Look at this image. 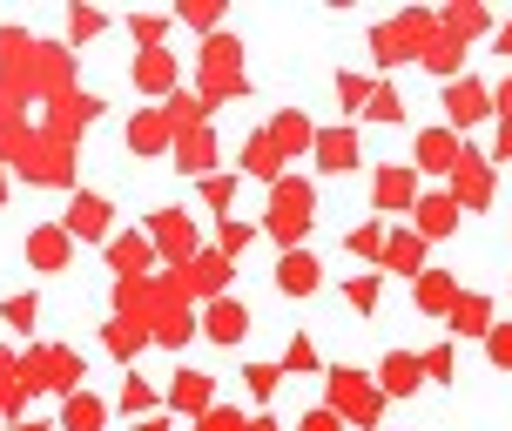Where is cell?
<instances>
[{
	"label": "cell",
	"mask_w": 512,
	"mask_h": 431,
	"mask_svg": "<svg viewBox=\"0 0 512 431\" xmlns=\"http://www.w3.org/2000/svg\"><path fill=\"white\" fill-rule=\"evenodd\" d=\"M263 229H270L277 243H297V236L310 229V196L297 189V182H283V189H277V203H270V223H263Z\"/></svg>",
	"instance_id": "cell-1"
},
{
	"label": "cell",
	"mask_w": 512,
	"mask_h": 431,
	"mask_svg": "<svg viewBox=\"0 0 512 431\" xmlns=\"http://www.w3.org/2000/svg\"><path fill=\"white\" fill-rule=\"evenodd\" d=\"M459 162H465V149H459L452 128H425L418 135V169L425 176H459Z\"/></svg>",
	"instance_id": "cell-2"
},
{
	"label": "cell",
	"mask_w": 512,
	"mask_h": 431,
	"mask_svg": "<svg viewBox=\"0 0 512 431\" xmlns=\"http://www.w3.org/2000/svg\"><path fill=\"white\" fill-rule=\"evenodd\" d=\"M203 337H216V344H243L250 337V310L236 304V297H216L203 317Z\"/></svg>",
	"instance_id": "cell-3"
},
{
	"label": "cell",
	"mask_w": 512,
	"mask_h": 431,
	"mask_svg": "<svg viewBox=\"0 0 512 431\" xmlns=\"http://www.w3.org/2000/svg\"><path fill=\"white\" fill-rule=\"evenodd\" d=\"M486 108H492V95L479 88V81H459V88L445 95V115H452V128H479V122H486Z\"/></svg>",
	"instance_id": "cell-4"
},
{
	"label": "cell",
	"mask_w": 512,
	"mask_h": 431,
	"mask_svg": "<svg viewBox=\"0 0 512 431\" xmlns=\"http://www.w3.org/2000/svg\"><path fill=\"white\" fill-rule=\"evenodd\" d=\"M169 135H176L169 108H149V115H135V122H128V149H135V155H155Z\"/></svg>",
	"instance_id": "cell-5"
},
{
	"label": "cell",
	"mask_w": 512,
	"mask_h": 431,
	"mask_svg": "<svg viewBox=\"0 0 512 431\" xmlns=\"http://www.w3.org/2000/svg\"><path fill=\"white\" fill-rule=\"evenodd\" d=\"M149 236H155L169 256H189V250H196V229H189V216H182V209H162V216H149Z\"/></svg>",
	"instance_id": "cell-6"
},
{
	"label": "cell",
	"mask_w": 512,
	"mask_h": 431,
	"mask_svg": "<svg viewBox=\"0 0 512 431\" xmlns=\"http://www.w3.org/2000/svg\"><path fill=\"white\" fill-rule=\"evenodd\" d=\"M371 196H378V209H418V182H411V169H378Z\"/></svg>",
	"instance_id": "cell-7"
},
{
	"label": "cell",
	"mask_w": 512,
	"mask_h": 431,
	"mask_svg": "<svg viewBox=\"0 0 512 431\" xmlns=\"http://www.w3.org/2000/svg\"><path fill=\"white\" fill-rule=\"evenodd\" d=\"M459 229V196H418V236H452Z\"/></svg>",
	"instance_id": "cell-8"
},
{
	"label": "cell",
	"mask_w": 512,
	"mask_h": 431,
	"mask_svg": "<svg viewBox=\"0 0 512 431\" xmlns=\"http://www.w3.org/2000/svg\"><path fill=\"white\" fill-rule=\"evenodd\" d=\"M452 304H459V283L445 277V270H425V277H418V310H425V317H445Z\"/></svg>",
	"instance_id": "cell-9"
},
{
	"label": "cell",
	"mask_w": 512,
	"mask_h": 431,
	"mask_svg": "<svg viewBox=\"0 0 512 431\" xmlns=\"http://www.w3.org/2000/svg\"><path fill=\"white\" fill-rule=\"evenodd\" d=\"M418 378H425V364H411L405 351L378 364V391H391V398H411V391H418Z\"/></svg>",
	"instance_id": "cell-10"
},
{
	"label": "cell",
	"mask_w": 512,
	"mask_h": 431,
	"mask_svg": "<svg viewBox=\"0 0 512 431\" xmlns=\"http://www.w3.org/2000/svg\"><path fill=\"white\" fill-rule=\"evenodd\" d=\"M27 263L34 270H61L68 263V229H34L27 236Z\"/></svg>",
	"instance_id": "cell-11"
},
{
	"label": "cell",
	"mask_w": 512,
	"mask_h": 431,
	"mask_svg": "<svg viewBox=\"0 0 512 431\" xmlns=\"http://www.w3.org/2000/svg\"><path fill=\"white\" fill-rule=\"evenodd\" d=\"M317 162H324L331 176H344V169L358 162V135H351V128H331V135H317Z\"/></svg>",
	"instance_id": "cell-12"
},
{
	"label": "cell",
	"mask_w": 512,
	"mask_h": 431,
	"mask_svg": "<svg viewBox=\"0 0 512 431\" xmlns=\"http://www.w3.org/2000/svg\"><path fill=\"white\" fill-rule=\"evenodd\" d=\"M270 142H277V155L304 149V142H310V149H317V135H310V122H304V115H297V108H283L277 122H270Z\"/></svg>",
	"instance_id": "cell-13"
},
{
	"label": "cell",
	"mask_w": 512,
	"mask_h": 431,
	"mask_svg": "<svg viewBox=\"0 0 512 431\" xmlns=\"http://www.w3.org/2000/svg\"><path fill=\"white\" fill-rule=\"evenodd\" d=\"M277 283L290 290V297H310V290H317V263H310L304 250H290V256L277 263Z\"/></svg>",
	"instance_id": "cell-14"
},
{
	"label": "cell",
	"mask_w": 512,
	"mask_h": 431,
	"mask_svg": "<svg viewBox=\"0 0 512 431\" xmlns=\"http://www.w3.org/2000/svg\"><path fill=\"white\" fill-rule=\"evenodd\" d=\"M61 425H68V431H102V425H108L102 398H88V391H75V398L61 405Z\"/></svg>",
	"instance_id": "cell-15"
},
{
	"label": "cell",
	"mask_w": 512,
	"mask_h": 431,
	"mask_svg": "<svg viewBox=\"0 0 512 431\" xmlns=\"http://www.w3.org/2000/svg\"><path fill=\"white\" fill-rule=\"evenodd\" d=\"M68 229H75V236H102L108 229V203L102 196H75V203H68Z\"/></svg>",
	"instance_id": "cell-16"
},
{
	"label": "cell",
	"mask_w": 512,
	"mask_h": 431,
	"mask_svg": "<svg viewBox=\"0 0 512 431\" xmlns=\"http://www.w3.org/2000/svg\"><path fill=\"white\" fill-rule=\"evenodd\" d=\"M418 263H425V243H418V236H391V243H384V270H405V277H425Z\"/></svg>",
	"instance_id": "cell-17"
},
{
	"label": "cell",
	"mask_w": 512,
	"mask_h": 431,
	"mask_svg": "<svg viewBox=\"0 0 512 431\" xmlns=\"http://www.w3.org/2000/svg\"><path fill=\"white\" fill-rule=\"evenodd\" d=\"M209 384H216V378H203V371H182L176 391H169V405H176V411H209Z\"/></svg>",
	"instance_id": "cell-18"
},
{
	"label": "cell",
	"mask_w": 512,
	"mask_h": 431,
	"mask_svg": "<svg viewBox=\"0 0 512 431\" xmlns=\"http://www.w3.org/2000/svg\"><path fill=\"white\" fill-rule=\"evenodd\" d=\"M135 81H142V88H169V81H176V61H169V54H142V68H135Z\"/></svg>",
	"instance_id": "cell-19"
},
{
	"label": "cell",
	"mask_w": 512,
	"mask_h": 431,
	"mask_svg": "<svg viewBox=\"0 0 512 431\" xmlns=\"http://www.w3.org/2000/svg\"><path fill=\"white\" fill-rule=\"evenodd\" d=\"M486 317H492V310H486V297H459V304H452V324H459V330H472V337H486Z\"/></svg>",
	"instance_id": "cell-20"
},
{
	"label": "cell",
	"mask_w": 512,
	"mask_h": 431,
	"mask_svg": "<svg viewBox=\"0 0 512 431\" xmlns=\"http://www.w3.org/2000/svg\"><path fill=\"white\" fill-rule=\"evenodd\" d=\"M243 162H250V176H277V169H283V155H277V142H270V135H256Z\"/></svg>",
	"instance_id": "cell-21"
},
{
	"label": "cell",
	"mask_w": 512,
	"mask_h": 431,
	"mask_svg": "<svg viewBox=\"0 0 512 431\" xmlns=\"http://www.w3.org/2000/svg\"><path fill=\"white\" fill-rule=\"evenodd\" d=\"M108 263H115V270H142V263H149V243H142V236H122V243H108Z\"/></svg>",
	"instance_id": "cell-22"
},
{
	"label": "cell",
	"mask_w": 512,
	"mask_h": 431,
	"mask_svg": "<svg viewBox=\"0 0 512 431\" xmlns=\"http://www.w3.org/2000/svg\"><path fill=\"white\" fill-rule=\"evenodd\" d=\"M425 68H432V75H452V68H459V41H452V34L432 41V48H425Z\"/></svg>",
	"instance_id": "cell-23"
},
{
	"label": "cell",
	"mask_w": 512,
	"mask_h": 431,
	"mask_svg": "<svg viewBox=\"0 0 512 431\" xmlns=\"http://www.w3.org/2000/svg\"><path fill=\"white\" fill-rule=\"evenodd\" d=\"M108 351H115V357L142 351V330H135V324H122V317H115V324H108Z\"/></svg>",
	"instance_id": "cell-24"
},
{
	"label": "cell",
	"mask_w": 512,
	"mask_h": 431,
	"mask_svg": "<svg viewBox=\"0 0 512 431\" xmlns=\"http://www.w3.org/2000/svg\"><path fill=\"white\" fill-rule=\"evenodd\" d=\"M297 431H344V411L337 405H317V411H304V425Z\"/></svg>",
	"instance_id": "cell-25"
},
{
	"label": "cell",
	"mask_w": 512,
	"mask_h": 431,
	"mask_svg": "<svg viewBox=\"0 0 512 431\" xmlns=\"http://www.w3.org/2000/svg\"><path fill=\"white\" fill-rule=\"evenodd\" d=\"M398 115H405L398 88H378V95H371V122H398Z\"/></svg>",
	"instance_id": "cell-26"
},
{
	"label": "cell",
	"mask_w": 512,
	"mask_h": 431,
	"mask_svg": "<svg viewBox=\"0 0 512 431\" xmlns=\"http://www.w3.org/2000/svg\"><path fill=\"white\" fill-rule=\"evenodd\" d=\"M0 317H7L14 330H27V324H34V297H7V304H0Z\"/></svg>",
	"instance_id": "cell-27"
},
{
	"label": "cell",
	"mask_w": 512,
	"mask_h": 431,
	"mask_svg": "<svg viewBox=\"0 0 512 431\" xmlns=\"http://www.w3.org/2000/svg\"><path fill=\"white\" fill-rule=\"evenodd\" d=\"M486 351H492V364H512V324L486 330Z\"/></svg>",
	"instance_id": "cell-28"
},
{
	"label": "cell",
	"mask_w": 512,
	"mask_h": 431,
	"mask_svg": "<svg viewBox=\"0 0 512 431\" xmlns=\"http://www.w3.org/2000/svg\"><path fill=\"white\" fill-rule=\"evenodd\" d=\"M182 21L209 34V27H216V0H189V7H182Z\"/></svg>",
	"instance_id": "cell-29"
},
{
	"label": "cell",
	"mask_w": 512,
	"mask_h": 431,
	"mask_svg": "<svg viewBox=\"0 0 512 431\" xmlns=\"http://www.w3.org/2000/svg\"><path fill=\"white\" fill-rule=\"evenodd\" d=\"M479 27H486L479 7H452V41H459V34H479Z\"/></svg>",
	"instance_id": "cell-30"
},
{
	"label": "cell",
	"mask_w": 512,
	"mask_h": 431,
	"mask_svg": "<svg viewBox=\"0 0 512 431\" xmlns=\"http://www.w3.org/2000/svg\"><path fill=\"white\" fill-rule=\"evenodd\" d=\"M277 378H283L277 364H250V391H256V398H270V391H277Z\"/></svg>",
	"instance_id": "cell-31"
},
{
	"label": "cell",
	"mask_w": 512,
	"mask_h": 431,
	"mask_svg": "<svg viewBox=\"0 0 512 431\" xmlns=\"http://www.w3.org/2000/svg\"><path fill=\"white\" fill-rule=\"evenodd\" d=\"M203 196H209V209H230V196H236V182H223V176H209V182H203Z\"/></svg>",
	"instance_id": "cell-32"
},
{
	"label": "cell",
	"mask_w": 512,
	"mask_h": 431,
	"mask_svg": "<svg viewBox=\"0 0 512 431\" xmlns=\"http://www.w3.org/2000/svg\"><path fill=\"white\" fill-rule=\"evenodd\" d=\"M203 431H250L236 411H203Z\"/></svg>",
	"instance_id": "cell-33"
},
{
	"label": "cell",
	"mask_w": 512,
	"mask_h": 431,
	"mask_svg": "<svg viewBox=\"0 0 512 431\" xmlns=\"http://www.w3.org/2000/svg\"><path fill=\"white\" fill-rule=\"evenodd\" d=\"M418 364H425V378H452V351H425Z\"/></svg>",
	"instance_id": "cell-34"
},
{
	"label": "cell",
	"mask_w": 512,
	"mask_h": 431,
	"mask_svg": "<svg viewBox=\"0 0 512 431\" xmlns=\"http://www.w3.org/2000/svg\"><path fill=\"white\" fill-rule=\"evenodd\" d=\"M122 405H128V411H149V405H155V391H149V384H128Z\"/></svg>",
	"instance_id": "cell-35"
},
{
	"label": "cell",
	"mask_w": 512,
	"mask_h": 431,
	"mask_svg": "<svg viewBox=\"0 0 512 431\" xmlns=\"http://www.w3.org/2000/svg\"><path fill=\"white\" fill-rule=\"evenodd\" d=\"M351 304H358V310H371V304H378V283H371V277H358V283H351Z\"/></svg>",
	"instance_id": "cell-36"
},
{
	"label": "cell",
	"mask_w": 512,
	"mask_h": 431,
	"mask_svg": "<svg viewBox=\"0 0 512 431\" xmlns=\"http://www.w3.org/2000/svg\"><path fill=\"white\" fill-rule=\"evenodd\" d=\"M243 243H250V229H243V223H223V256H236Z\"/></svg>",
	"instance_id": "cell-37"
},
{
	"label": "cell",
	"mask_w": 512,
	"mask_h": 431,
	"mask_svg": "<svg viewBox=\"0 0 512 431\" xmlns=\"http://www.w3.org/2000/svg\"><path fill=\"white\" fill-rule=\"evenodd\" d=\"M499 48H506V54H512V21H506V34H499Z\"/></svg>",
	"instance_id": "cell-38"
},
{
	"label": "cell",
	"mask_w": 512,
	"mask_h": 431,
	"mask_svg": "<svg viewBox=\"0 0 512 431\" xmlns=\"http://www.w3.org/2000/svg\"><path fill=\"white\" fill-rule=\"evenodd\" d=\"M142 431H162V425H155V418H149V425H142Z\"/></svg>",
	"instance_id": "cell-39"
},
{
	"label": "cell",
	"mask_w": 512,
	"mask_h": 431,
	"mask_svg": "<svg viewBox=\"0 0 512 431\" xmlns=\"http://www.w3.org/2000/svg\"><path fill=\"white\" fill-rule=\"evenodd\" d=\"M250 431H277V425H250Z\"/></svg>",
	"instance_id": "cell-40"
},
{
	"label": "cell",
	"mask_w": 512,
	"mask_h": 431,
	"mask_svg": "<svg viewBox=\"0 0 512 431\" xmlns=\"http://www.w3.org/2000/svg\"><path fill=\"white\" fill-rule=\"evenodd\" d=\"M21 431H41V425H21Z\"/></svg>",
	"instance_id": "cell-41"
}]
</instances>
